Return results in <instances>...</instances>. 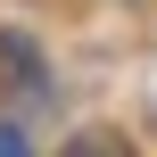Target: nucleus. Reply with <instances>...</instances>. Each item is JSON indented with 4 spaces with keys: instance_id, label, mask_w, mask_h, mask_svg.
Wrapping results in <instances>:
<instances>
[{
    "instance_id": "f257e3e1",
    "label": "nucleus",
    "mask_w": 157,
    "mask_h": 157,
    "mask_svg": "<svg viewBox=\"0 0 157 157\" xmlns=\"http://www.w3.org/2000/svg\"><path fill=\"white\" fill-rule=\"evenodd\" d=\"M0 157H33V149H25V132H8V124H0Z\"/></svg>"
}]
</instances>
